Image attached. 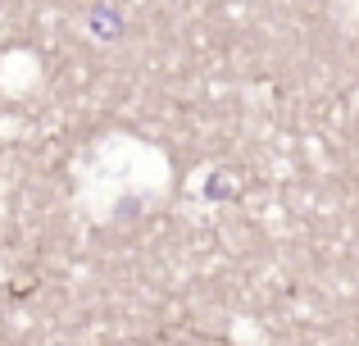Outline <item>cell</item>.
<instances>
[{
    "mask_svg": "<svg viewBox=\"0 0 359 346\" xmlns=\"http://www.w3.org/2000/svg\"><path fill=\"white\" fill-rule=\"evenodd\" d=\"M87 23H91V36H96V41H118V32H123L118 9H96Z\"/></svg>",
    "mask_w": 359,
    "mask_h": 346,
    "instance_id": "6da1fadb",
    "label": "cell"
}]
</instances>
